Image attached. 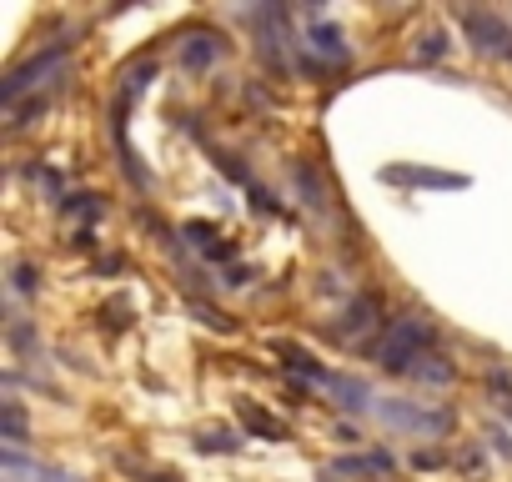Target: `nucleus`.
<instances>
[{"label":"nucleus","mask_w":512,"mask_h":482,"mask_svg":"<svg viewBox=\"0 0 512 482\" xmlns=\"http://www.w3.org/2000/svg\"><path fill=\"white\" fill-rule=\"evenodd\" d=\"M422 342H432V332H427V327H417V322H407V327H397V332H392V342H387L377 357H382V367L402 372V367H412V357H417V347H422Z\"/></svg>","instance_id":"1"},{"label":"nucleus","mask_w":512,"mask_h":482,"mask_svg":"<svg viewBox=\"0 0 512 482\" xmlns=\"http://www.w3.org/2000/svg\"><path fill=\"white\" fill-rule=\"evenodd\" d=\"M467 26H472L477 46H487V51H497V56H507V51H512V31H502L492 16H467Z\"/></svg>","instance_id":"2"}]
</instances>
